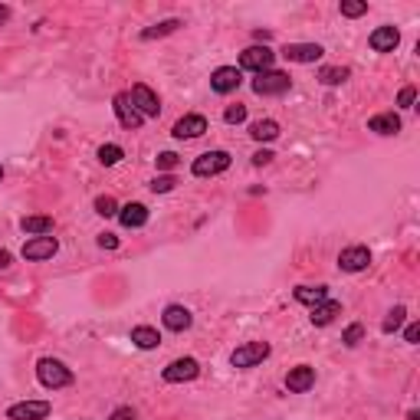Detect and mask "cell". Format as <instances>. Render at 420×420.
Masks as SVG:
<instances>
[{"label":"cell","mask_w":420,"mask_h":420,"mask_svg":"<svg viewBox=\"0 0 420 420\" xmlns=\"http://www.w3.org/2000/svg\"><path fill=\"white\" fill-rule=\"evenodd\" d=\"M36 381H40L46 391H60V387L72 384L76 377H72V371H69L60 358H40L36 361Z\"/></svg>","instance_id":"cell-1"},{"label":"cell","mask_w":420,"mask_h":420,"mask_svg":"<svg viewBox=\"0 0 420 420\" xmlns=\"http://www.w3.org/2000/svg\"><path fill=\"white\" fill-rule=\"evenodd\" d=\"M269 342H247V345H240L237 352L230 355V365L233 368H240V371H247V368H257V365H263L266 358H269Z\"/></svg>","instance_id":"cell-2"},{"label":"cell","mask_w":420,"mask_h":420,"mask_svg":"<svg viewBox=\"0 0 420 420\" xmlns=\"http://www.w3.org/2000/svg\"><path fill=\"white\" fill-rule=\"evenodd\" d=\"M292 89V76L289 72H279V69H266L253 79V92L257 95H283Z\"/></svg>","instance_id":"cell-3"},{"label":"cell","mask_w":420,"mask_h":420,"mask_svg":"<svg viewBox=\"0 0 420 420\" xmlns=\"http://www.w3.org/2000/svg\"><path fill=\"white\" fill-rule=\"evenodd\" d=\"M129 102L135 105V112L141 115V119H158V115H161V102H158L155 89H151V86H145V82H138V86H131Z\"/></svg>","instance_id":"cell-4"},{"label":"cell","mask_w":420,"mask_h":420,"mask_svg":"<svg viewBox=\"0 0 420 420\" xmlns=\"http://www.w3.org/2000/svg\"><path fill=\"white\" fill-rule=\"evenodd\" d=\"M227 168H230V155L227 151H204V155L194 158V164H190L194 178H217Z\"/></svg>","instance_id":"cell-5"},{"label":"cell","mask_w":420,"mask_h":420,"mask_svg":"<svg viewBox=\"0 0 420 420\" xmlns=\"http://www.w3.org/2000/svg\"><path fill=\"white\" fill-rule=\"evenodd\" d=\"M273 60H276V53L269 50V46H247V50L240 53V72L243 69H249V72H266V69H273Z\"/></svg>","instance_id":"cell-6"},{"label":"cell","mask_w":420,"mask_h":420,"mask_svg":"<svg viewBox=\"0 0 420 420\" xmlns=\"http://www.w3.org/2000/svg\"><path fill=\"white\" fill-rule=\"evenodd\" d=\"M56 249H60V243H56V237H33V240L23 243V259H30V263H43V259H53L56 257Z\"/></svg>","instance_id":"cell-7"},{"label":"cell","mask_w":420,"mask_h":420,"mask_svg":"<svg viewBox=\"0 0 420 420\" xmlns=\"http://www.w3.org/2000/svg\"><path fill=\"white\" fill-rule=\"evenodd\" d=\"M198 375H200L198 358H174L171 365L161 371V377L168 384H184V381H194Z\"/></svg>","instance_id":"cell-8"},{"label":"cell","mask_w":420,"mask_h":420,"mask_svg":"<svg viewBox=\"0 0 420 420\" xmlns=\"http://www.w3.org/2000/svg\"><path fill=\"white\" fill-rule=\"evenodd\" d=\"M325 56V50L318 43H286L283 46V60L286 63H299V66H309Z\"/></svg>","instance_id":"cell-9"},{"label":"cell","mask_w":420,"mask_h":420,"mask_svg":"<svg viewBox=\"0 0 420 420\" xmlns=\"http://www.w3.org/2000/svg\"><path fill=\"white\" fill-rule=\"evenodd\" d=\"M240 82H243V72L237 66H220V69H214V76H210V89H214L217 95L237 92Z\"/></svg>","instance_id":"cell-10"},{"label":"cell","mask_w":420,"mask_h":420,"mask_svg":"<svg viewBox=\"0 0 420 420\" xmlns=\"http://www.w3.org/2000/svg\"><path fill=\"white\" fill-rule=\"evenodd\" d=\"M50 417V401H20L7 407V420H46Z\"/></svg>","instance_id":"cell-11"},{"label":"cell","mask_w":420,"mask_h":420,"mask_svg":"<svg viewBox=\"0 0 420 420\" xmlns=\"http://www.w3.org/2000/svg\"><path fill=\"white\" fill-rule=\"evenodd\" d=\"M112 109H115V119H119V125L122 129H129V131H135V129H141V115L135 112V105L129 102V92H119L115 99H112Z\"/></svg>","instance_id":"cell-12"},{"label":"cell","mask_w":420,"mask_h":420,"mask_svg":"<svg viewBox=\"0 0 420 420\" xmlns=\"http://www.w3.org/2000/svg\"><path fill=\"white\" fill-rule=\"evenodd\" d=\"M368 266H371L368 247H348L338 253V269H342V273H361V269H368Z\"/></svg>","instance_id":"cell-13"},{"label":"cell","mask_w":420,"mask_h":420,"mask_svg":"<svg viewBox=\"0 0 420 420\" xmlns=\"http://www.w3.org/2000/svg\"><path fill=\"white\" fill-rule=\"evenodd\" d=\"M312 384H316V368L312 365H296L286 375V387H289L292 394H306Z\"/></svg>","instance_id":"cell-14"},{"label":"cell","mask_w":420,"mask_h":420,"mask_svg":"<svg viewBox=\"0 0 420 420\" xmlns=\"http://www.w3.org/2000/svg\"><path fill=\"white\" fill-rule=\"evenodd\" d=\"M397 43H401L397 26H377V30H371V36H368V46L375 53H394Z\"/></svg>","instance_id":"cell-15"},{"label":"cell","mask_w":420,"mask_h":420,"mask_svg":"<svg viewBox=\"0 0 420 420\" xmlns=\"http://www.w3.org/2000/svg\"><path fill=\"white\" fill-rule=\"evenodd\" d=\"M207 131V119L204 115H184V119L174 122L171 135L178 138V141H184V138H200Z\"/></svg>","instance_id":"cell-16"},{"label":"cell","mask_w":420,"mask_h":420,"mask_svg":"<svg viewBox=\"0 0 420 420\" xmlns=\"http://www.w3.org/2000/svg\"><path fill=\"white\" fill-rule=\"evenodd\" d=\"M161 322L168 332H188V328L194 325V316H190V309H184V306H168Z\"/></svg>","instance_id":"cell-17"},{"label":"cell","mask_w":420,"mask_h":420,"mask_svg":"<svg viewBox=\"0 0 420 420\" xmlns=\"http://www.w3.org/2000/svg\"><path fill=\"white\" fill-rule=\"evenodd\" d=\"M119 220L125 230H138V227H145L148 223V207L145 204H125L119 207Z\"/></svg>","instance_id":"cell-18"},{"label":"cell","mask_w":420,"mask_h":420,"mask_svg":"<svg viewBox=\"0 0 420 420\" xmlns=\"http://www.w3.org/2000/svg\"><path fill=\"white\" fill-rule=\"evenodd\" d=\"M368 131H377V135H397V131H401V115H397V112H381V115L368 119Z\"/></svg>","instance_id":"cell-19"},{"label":"cell","mask_w":420,"mask_h":420,"mask_svg":"<svg viewBox=\"0 0 420 420\" xmlns=\"http://www.w3.org/2000/svg\"><path fill=\"white\" fill-rule=\"evenodd\" d=\"M181 20L178 17H171V20H161V23H155V26H145L141 33H138V40L141 43H151V40H161V36H171V33H178L181 30Z\"/></svg>","instance_id":"cell-20"},{"label":"cell","mask_w":420,"mask_h":420,"mask_svg":"<svg viewBox=\"0 0 420 420\" xmlns=\"http://www.w3.org/2000/svg\"><path fill=\"white\" fill-rule=\"evenodd\" d=\"M131 345H138L141 352H151V348L161 345V335H158V328H151V325H135L131 328Z\"/></svg>","instance_id":"cell-21"},{"label":"cell","mask_w":420,"mask_h":420,"mask_svg":"<svg viewBox=\"0 0 420 420\" xmlns=\"http://www.w3.org/2000/svg\"><path fill=\"white\" fill-rule=\"evenodd\" d=\"M335 316H342V302H335V299H325L322 306H316L312 309V325H332Z\"/></svg>","instance_id":"cell-22"},{"label":"cell","mask_w":420,"mask_h":420,"mask_svg":"<svg viewBox=\"0 0 420 420\" xmlns=\"http://www.w3.org/2000/svg\"><path fill=\"white\" fill-rule=\"evenodd\" d=\"M328 299V286H299L296 289V302H302V306H322V302Z\"/></svg>","instance_id":"cell-23"},{"label":"cell","mask_w":420,"mask_h":420,"mask_svg":"<svg viewBox=\"0 0 420 420\" xmlns=\"http://www.w3.org/2000/svg\"><path fill=\"white\" fill-rule=\"evenodd\" d=\"M20 230L30 233V237H46V233H53V217H23L20 220Z\"/></svg>","instance_id":"cell-24"},{"label":"cell","mask_w":420,"mask_h":420,"mask_svg":"<svg viewBox=\"0 0 420 420\" xmlns=\"http://www.w3.org/2000/svg\"><path fill=\"white\" fill-rule=\"evenodd\" d=\"M249 135L257 138V141H276V138H279V122H273V119L253 122V125H249Z\"/></svg>","instance_id":"cell-25"},{"label":"cell","mask_w":420,"mask_h":420,"mask_svg":"<svg viewBox=\"0 0 420 420\" xmlns=\"http://www.w3.org/2000/svg\"><path fill=\"white\" fill-rule=\"evenodd\" d=\"M348 76H352V69H348V66H325V69H318V82H322V86H342Z\"/></svg>","instance_id":"cell-26"},{"label":"cell","mask_w":420,"mask_h":420,"mask_svg":"<svg viewBox=\"0 0 420 420\" xmlns=\"http://www.w3.org/2000/svg\"><path fill=\"white\" fill-rule=\"evenodd\" d=\"M404 318H407V309H404V306H394V309L387 312V318H384V325H381V332H384V335H394L397 328L404 325Z\"/></svg>","instance_id":"cell-27"},{"label":"cell","mask_w":420,"mask_h":420,"mask_svg":"<svg viewBox=\"0 0 420 420\" xmlns=\"http://www.w3.org/2000/svg\"><path fill=\"white\" fill-rule=\"evenodd\" d=\"M92 207L99 217H119V204H115V198H109V194H99Z\"/></svg>","instance_id":"cell-28"},{"label":"cell","mask_w":420,"mask_h":420,"mask_svg":"<svg viewBox=\"0 0 420 420\" xmlns=\"http://www.w3.org/2000/svg\"><path fill=\"white\" fill-rule=\"evenodd\" d=\"M122 158H125V151H122L119 145H102V148H99V161H102L105 168H112V164H119Z\"/></svg>","instance_id":"cell-29"},{"label":"cell","mask_w":420,"mask_h":420,"mask_svg":"<svg viewBox=\"0 0 420 420\" xmlns=\"http://www.w3.org/2000/svg\"><path fill=\"white\" fill-rule=\"evenodd\" d=\"M368 14V4L365 0H342V17L355 20V17H365Z\"/></svg>","instance_id":"cell-30"},{"label":"cell","mask_w":420,"mask_h":420,"mask_svg":"<svg viewBox=\"0 0 420 420\" xmlns=\"http://www.w3.org/2000/svg\"><path fill=\"white\" fill-rule=\"evenodd\" d=\"M178 188V178H174V174H158L155 181H151V190H155V194H168V190H174Z\"/></svg>","instance_id":"cell-31"},{"label":"cell","mask_w":420,"mask_h":420,"mask_svg":"<svg viewBox=\"0 0 420 420\" xmlns=\"http://www.w3.org/2000/svg\"><path fill=\"white\" fill-rule=\"evenodd\" d=\"M223 122H230V125H240V122H247V105H230V109L223 112Z\"/></svg>","instance_id":"cell-32"},{"label":"cell","mask_w":420,"mask_h":420,"mask_svg":"<svg viewBox=\"0 0 420 420\" xmlns=\"http://www.w3.org/2000/svg\"><path fill=\"white\" fill-rule=\"evenodd\" d=\"M361 338H365V328H361L358 322H355V325H348V328H345V335H342V342L348 345V348H355Z\"/></svg>","instance_id":"cell-33"},{"label":"cell","mask_w":420,"mask_h":420,"mask_svg":"<svg viewBox=\"0 0 420 420\" xmlns=\"http://www.w3.org/2000/svg\"><path fill=\"white\" fill-rule=\"evenodd\" d=\"M171 168H178V155L174 151H161L158 155V171H171Z\"/></svg>","instance_id":"cell-34"},{"label":"cell","mask_w":420,"mask_h":420,"mask_svg":"<svg viewBox=\"0 0 420 420\" xmlns=\"http://www.w3.org/2000/svg\"><path fill=\"white\" fill-rule=\"evenodd\" d=\"M414 99H417V89H414V86H404L401 95H397V105H401V109H411Z\"/></svg>","instance_id":"cell-35"},{"label":"cell","mask_w":420,"mask_h":420,"mask_svg":"<svg viewBox=\"0 0 420 420\" xmlns=\"http://www.w3.org/2000/svg\"><path fill=\"white\" fill-rule=\"evenodd\" d=\"M99 247L102 249H119V237H115V233H99Z\"/></svg>","instance_id":"cell-36"},{"label":"cell","mask_w":420,"mask_h":420,"mask_svg":"<svg viewBox=\"0 0 420 420\" xmlns=\"http://www.w3.org/2000/svg\"><path fill=\"white\" fill-rule=\"evenodd\" d=\"M417 338H420V325H417V322H411V325L404 328V342H407V345H417Z\"/></svg>","instance_id":"cell-37"},{"label":"cell","mask_w":420,"mask_h":420,"mask_svg":"<svg viewBox=\"0 0 420 420\" xmlns=\"http://www.w3.org/2000/svg\"><path fill=\"white\" fill-rule=\"evenodd\" d=\"M109 420H135V411H131V407H115Z\"/></svg>","instance_id":"cell-38"},{"label":"cell","mask_w":420,"mask_h":420,"mask_svg":"<svg viewBox=\"0 0 420 420\" xmlns=\"http://www.w3.org/2000/svg\"><path fill=\"white\" fill-rule=\"evenodd\" d=\"M273 151H266V148H263V151H257V155H253V164H257V168H263V164H269V161H273Z\"/></svg>","instance_id":"cell-39"},{"label":"cell","mask_w":420,"mask_h":420,"mask_svg":"<svg viewBox=\"0 0 420 420\" xmlns=\"http://www.w3.org/2000/svg\"><path fill=\"white\" fill-rule=\"evenodd\" d=\"M10 23V7L7 4H0V26H7Z\"/></svg>","instance_id":"cell-40"},{"label":"cell","mask_w":420,"mask_h":420,"mask_svg":"<svg viewBox=\"0 0 420 420\" xmlns=\"http://www.w3.org/2000/svg\"><path fill=\"white\" fill-rule=\"evenodd\" d=\"M253 36H257L259 43H263V46H266V40H269V36H273V33H269V30H257V33H253Z\"/></svg>","instance_id":"cell-41"},{"label":"cell","mask_w":420,"mask_h":420,"mask_svg":"<svg viewBox=\"0 0 420 420\" xmlns=\"http://www.w3.org/2000/svg\"><path fill=\"white\" fill-rule=\"evenodd\" d=\"M7 266H10V253L7 249H0V269H7Z\"/></svg>","instance_id":"cell-42"},{"label":"cell","mask_w":420,"mask_h":420,"mask_svg":"<svg viewBox=\"0 0 420 420\" xmlns=\"http://www.w3.org/2000/svg\"><path fill=\"white\" fill-rule=\"evenodd\" d=\"M0 181H4V168H0Z\"/></svg>","instance_id":"cell-43"}]
</instances>
